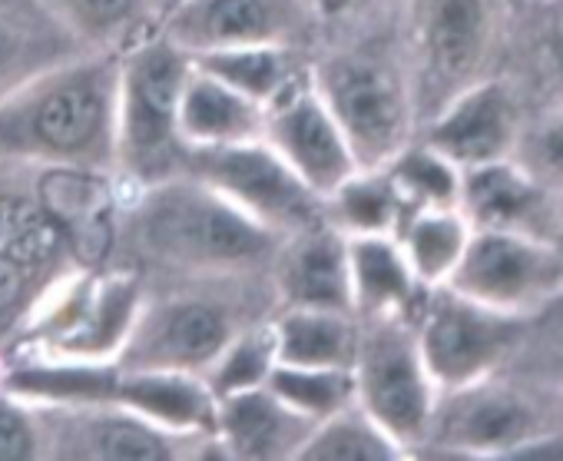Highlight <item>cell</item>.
Here are the masks:
<instances>
[{
    "label": "cell",
    "instance_id": "obj_1",
    "mask_svg": "<svg viewBox=\"0 0 563 461\" xmlns=\"http://www.w3.org/2000/svg\"><path fill=\"white\" fill-rule=\"evenodd\" d=\"M146 243L179 263H249L272 246V229L212 186L176 183L153 196L143 219Z\"/></svg>",
    "mask_w": 563,
    "mask_h": 461
},
{
    "label": "cell",
    "instance_id": "obj_2",
    "mask_svg": "<svg viewBox=\"0 0 563 461\" xmlns=\"http://www.w3.org/2000/svg\"><path fill=\"white\" fill-rule=\"evenodd\" d=\"M189 169L196 179L268 226L272 233L275 229L309 233L319 222L316 193L272 146H258L255 140L196 146Z\"/></svg>",
    "mask_w": 563,
    "mask_h": 461
},
{
    "label": "cell",
    "instance_id": "obj_3",
    "mask_svg": "<svg viewBox=\"0 0 563 461\" xmlns=\"http://www.w3.org/2000/svg\"><path fill=\"white\" fill-rule=\"evenodd\" d=\"M189 61L176 44H153L130 57L120 90L123 117V150L133 166L159 169L173 156L179 136L176 113Z\"/></svg>",
    "mask_w": 563,
    "mask_h": 461
},
{
    "label": "cell",
    "instance_id": "obj_4",
    "mask_svg": "<svg viewBox=\"0 0 563 461\" xmlns=\"http://www.w3.org/2000/svg\"><path fill=\"white\" fill-rule=\"evenodd\" d=\"M268 107L272 113L265 117V127L272 150L306 179L316 196L339 193L352 176V146L325 100L292 84Z\"/></svg>",
    "mask_w": 563,
    "mask_h": 461
},
{
    "label": "cell",
    "instance_id": "obj_5",
    "mask_svg": "<svg viewBox=\"0 0 563 461\" xmlns=\"http://www.w3.org/2000/svg\"><path fill=\"white\" fill-rule=\"evenodd\" d=\"M322 100L352 153L382 156L395 143L401 127V94L382 67L365 61H339L325 67Z\"/></svg>",
    "mask_w": 563,
    "mask_h": 461
},
{
    "label": "cell",
    "instance_id": "obj_6",
    "mask_svg": "<svg viewBox=\"0 0 563 461\" xmlns=\"http://www.w3.org/2000/svg\"><path fill=\"white\" fill-rule=\"evenodd\" d=\"M296 0H186L169 21V44L206 54L222 47L282 44Z\"/></svg>",
    "mask_w": 563,
    "mask_h": 461
},
{
    "label": "cell",
    "instance_id": "obj_7",
    "mask_svg": "<svg viewBox=\"0 0 563 461\" xmlns=\"http://www.w3.org/2000/svg\"><path fill=\"white\" fill-rule=\"evenodd\" d=\"M229 345V322L219 309L202 303H176L136 326L130 362L136 369H176L189 372Z\"/></svg>",
    "mask_w": 563,
    "mask_h": 461
},
{
    "label": "cell",
    "instance_id": "obj_8",
    "mask_svg": "<svg viewBox=\"0 0 563 461\" xmlns=\"http://www.w3.org/2000/svg\"><path fill=\"white\" fill-rule=\"evenodd\" d=\"M107 127V90L100 74L67 77L34 100L27 133L34 146L57 156L90 153Z\"/></svg>",
    "mask_w": 563,
    "mask_h": 461
},
{
    "label": "cell",
    "instance_id": "obj_9",
    "mask_svg": "<svg viewBox=\"0 0 563 461\" xmlns=\"http://www.w3.org/2000/svg\"><path fill=\"white\" fill-rule=\"evenodd\" d=\"M41 209L84 263H100L113 243V196L103 179L54 169L41 179Z\"/></svg>",
    "mask_w": 563,
    "mask_h": 461
},
{
    "label": "cell",
    "instance_id": "obj_10",
    "mask_svg": "<svg viewBox=\"0 0 563 461\" xmlns=\"http://www.w3.org/2000/svg\"><path fill=\"white\" fill-rule=\"evenodd\" d=\"M362 392L375 425L415 435L428 415V395L411 349L398 336H378L362 355Z\"/></svg>",
    "mask_w": 563,
    "mask_h": 461
},
{
    "label": "cell",
    "instance_id": "obj_11",
    "mask_svg": "<svg viewBox=\"0 0 563 461\" xmlns=\"http://www.w3.org/2000/svg\"><path fill=\"white\" fill-rule=\"evenodd\" d=\"M179 136L192 146H222V143H245L255 140L265 127L262 103L239 94L235 87L222 84L219 77L189 67L179 113H176Z\"/></svg>",
    "mask_w": 563,
    "mask_h": 461
},
{
    "label": "cell",
    "instance_id": "obj_12",
    "mask_svg": "<svg viewBox=\"0 0 563 461\" xmlns=\"http://www.w3.org/2000/svg\"><path fill=\"white\" fill-rule=\"evenodd\" d=\"M296 425H309L306 415L289 408L268 385L219 395L216 428L225 435V448L239 458H275L282 451H299Z\"/></svg>",
    "mask_w": 563,
    "mask_h": 461
},
{
    "label": "cell",
    "instance_id": "obj_13",
    "mask_svg": "<svg viewBox=\"0 0 563 461\" xmlns=\"http://www.w3.org/2000/svg\"><path fill=\"white\" fill-rule=\"evenodd\" d=\"M117 398L153 425L176 428H216V398L176 369H136L130 378H120Z\"/></svg>",
    "mask_w": 563,
    "mask_h": 461
},
{
    "label": "cell",
    "instance_id": "obj_14",
    "mask_svg": "<svg viewBox=\"0 0 563 461\" xmlns=\"http://www.w3.org/2000/svg\"><path fill=\"white\" fill-rule=\"evenodd\" d=\"M510 329L500 322H490L477 312L448 306L441 309L424 332V355L428 365L441 375V378H467L471 372H477L504 342H507Z\"/></svg>",
    "mask_w": 563,
    "mask_h": 461
},
{
    "label": "cell",
    "instance_id": "obj_15",
    "mask_svg": "<svg viewBox=\"0 0 563 461\" xmlns=\"http://www.w3.org/2000/svg\"><path fill=\"white\" fill-rule=\"evenodd\" d=\"M286 293L292 306L345 312L352 303L349 250L332 233L302 237L286 266Z\"/></svg>",
    "mask_w": 563,
    "mask_h": 461
},
{
    "label": "cell",
    "instance_id": "obj_16",
    "mask_svg": "<svg viewBox=\"0 0 563 461\" xmlns=\"http://www.w3.org/2000/svg\"><path fill=\"white\" fill-rule=\"evenodd\" d=\"M550 263L537 256L530 246L514 243L507 237H484L461 270V286L484 299H517L543 283Z\"/></svg>",
    "mask_w": 563,
    "mask_h": 461
},
{
    "label": "cell",
    "instance_id": "obj_17",
    "mask_svg": "<svg viewBox=\"0 0 563 461\" xmlns=\"http://www.w3.org/2000/svg\"><path fill=\"white\" fill-rule=\"evenodd\" d=\"M278 365L345 369L352 362V329L335 309L296 306L272 332Z\"/></svg>",
    "mask_w": 563,
    "mask_h": 461
},
{
    "label": "cell",
    "instance_id": "obj_18",
    "mask_svg": "<svg viewBox=\"0 0 563 461\" xmlns=\"http://www.w3.org/2000/svg\"><path fill=\"white\" fill-rule=\"evenodd\" d=\"M199 70L219 77L222 84L235 87L239 94L272 103L282 90L292 87V70H289V54L278 44H249V47H222V51H206L196 61Z\"/></svg>",
    "mask_w": 563,
    "mask_h": 461
},
{
    "label": "cell",
    "instance_id": "obj_19",
    "mask_svg": "<svg viewBox=\"0 0 563 461\" xmlns=\"http://www.w3.org/2000/svg\"><path fill=\"white\" fill-rule=\"evenodd\" d=\"M507 140L504 103L494 90L474 94L434 133V146L457 160H490Z\"/></svg>",
    "mask_w": 563,
    "mask_h": 461
},
{
    "label": "cell",
    "instance_id": "obj_20",
    "mask_svg": "<svg viewBox=\"0 0 563 461\" xmlns=\"http://www.w3.org/2000/svg\"><path fill=\"white\" fill-rule=\"evenodd\" d=\"M265 385L306 418H329L345 408L355 382L345 369L272 365Z\"/></svg>",
    "mask_w": 563,
    "mask_h": 461
},
{
    "label": "cell",
    "instance_id": "obj_21",
    "mask_svg": "<svg viewBox=\"0 0 563 461\" xmlns=\"http://www.w3.org/2000/svg\"><path fill=\"white\" fill-rule=\"evenodd\" d=\"M70 454L103 458V461H163L173 454L169 441L153 428V421L130 415H110L90 421V438L74 441Z\"/></svg>",
    "mask_w": 563,
    "mask_h": 461
},
{
    "label": "cell",
    "instance_id": "obj_22",
    "mask_svg": "<svg viewBox=\"0 0 563 461\" xmlns=\"http://www.w3.org/2000/svg\"><path fill=\"white\" fill-rule=\"evenodd\" d=\"M296 454L306 461H382L391 458V448L375 425L335 411L325 425L309 431Z\"/></svg>",
    "mask_w": 563,
    "mask_h": 461
},
{
    "label": "cell",
    "instance_id": "obj_23",
    "mask_svg": "<svg viewBox=\"0 0 563 461\" xmlns=\"http://www.w3.org/2000/svg\"><path fill=\"white\" fill-rule=\"evenodd\" d=\"M481 44V4L477 0H441L431 21V51L441 70L461 74Z\"/></svg>",
    "mask_w": 563,
    "mask_h": 461
},
{
    "label": "cell",
    "instance_id": "obj_24",
    "mask_svg": "<svg viewBox=\"0 0 563 461\" xmlns=\"http://www.w3.org/2000/svg\"><path fill=\"white\" fill-rule=\"evenodd\" d=\"M352 289L365 306H385L408 293V273L391 246L378 240H358L349 250Z\"/></svg>",
    "mask_w": 563,
    "mask_h": 461
},
{
    "label": "cell",
    "instance_id": "obj_25",
    "mask_svg": "<svg viewBox=\"0 0 563 461\" xmlns=\"http://www.w3.org/2000/svg\"><path fill=\"white\" fill-rule=\"evenodd\" d=\"M120 375L103 369H27L14 378V388L60 402H100L117 398Z\"/></svg>",
    "mask_w": 563,
    "mask_h": 461
},
{
    "label": "cell",
    "instance_id": "obj_26",
    "mask_svg": "<svg viewBox=\"0 0 563 461\" xmlns=\"http://www.w3.org/2000/svg\"><path fill=\"white\" fill-rule=\"evenodd\" d=\"M57 240L60 233L44 216V209H34L18 199H0V250L4 253H18L31 263H41Z\"/></svg>",
    "mask_w": 563,
    "mask_h": 461
},
{
    "label": "cell",
    "instance_id": "obj_27",
    "mask_svg": "<svg viewBox=\"0 0 563 461\" xmlns=\"http://www.w3.org/2000/svg\"><path fill=\"white\" fill-rule=\"evenodd\" d=\"M272 365H275L272 332L268 336H249V339H242L222 359V369L216 375V395H229V392H242V388L265 385Z\"/></svg>",
    "mask_w": 563,
    "mask_h": 461
},
{
    "label": "cell",
    "instance_id": "obj_28",
    "mask_svg": "<svg viewBox=\"0 0 563 461\" xmlns=\"http://www.w3.org/2000/svg\"><path fill=\"white\" fill-rule=\"evenodd\" d=\"M520 421H523V411L514 402L490 395V398L471 402L461 411L457 435L474 444H497V441H507L514 431H520Z\"/></svg>",
    "mask_w": 563,
    "mask_h": 461
},
{
    "label": "cell",
    "instance_id": "obj_29",
    "mask_svg": "<svg viewBox=\"0 0 563 461\" xmlns=\"http://www.w3.org/2000/svg\"><path fill=\"white\" fill-rule=\"evenodd\" d=\"M471 202L484 219H514L527 209L530 189L507 169H487L471 183Z\"/></svg>",
    "mask_w": 563,
    "mask_h": 461
},
{
    "label": "cell",
    "instance_id": "obj_30",
    "mask_svg": "<svg viewBox=\"0 0 563 461\" xmlns=\"http://www.w3.org/2000/svg\"><path fill=\"white\" fill-rule=\"evenodd\" d=\"M461 250V229L451 219H421L411 229V253L424 276H438Z\"/></svg>",
    "mask_w": 563,
    "mask_h": 461
},
{
    "label": "cell",
    "instance_id": "obj_31",
    "mask_svg": "<svg viewBox=\"0 0 563 461\" xmlns=\"http://www.w3.org/2000/svg\"><path fill=\"white\" fill-rule=\"evenodd\" d=\"M339 202L345 219L358 229H382L391 219V193L382 183H345Z\"/></svg>",
    "mask_w": 563,
    "mask_h": 461
},
{
    "label": "cell",
    "instance_id": "obj_32",
    "mask_svg": "<svg viewBox=\"0 0 563 461\" xmlns=\"http://www.w3.org/2000/svg\"><path fill=\"white\" fill-rule=\"evenodd\" d=\"M37 428L8 398H0V461H31L37 454Z\"/></svg>",
    "mask_w": 563,
    "mask_h": 461
},
{
    "label": "cell",
    "instance_id": "obj_33",
    "mask_svg": "<svg viewBox=\"0 0 563 461\" xmlns=\"http://www.w3.org/2000/svg\"><path fill=\"white\" fill-rule=\"evenodd\" d=\"M398 176H401L408 186H415L418 193H428V196H434V199H448V196H451V186H454L448 166H444L441 160H434V156H424V153L408 156V160L401 163Z\"/></svg>",
    "mask_w": 563,
    "mask_h": 461
},
{
    "label": "cell",
    "instance_id": "obj_34",
    "mask_svg": "<svg viewBox=\"0 0 563 461\" xmlns=\"http://www.w3.org/2000/svg\"><path fill=\"white\" fill-rule=\"evenodd\" d=\"M34 266L37 263L24 260L18 253H4V250H0V316H4L8 309H14L21 303Z\"/></svg>",
    "mask_w": 563,
    "mask_h": 461
},
{
    "label": "cell",
    "instance_id": "obj_35",
    "mask_svg": "<svg viewBox=\"0 0 563 461\" xmlns=\"http://www.w3.org/2000/svg\"><path fill=\"white\" fill-rule=\"evenodd\" d=\"M133 4H136V0H74L80 21L84 24H93V28H113V24H120L133 11Z\"/></svg>",
    "mask_w": 563,
    "mask_h": 461
},
{
    "label": "cell",
    "instance_id": "obj_36",
    "mask_svg": "<svg viewBox=\"0 0 563 461\" xmlns=\"http://www.w3.org/2000/svg\"><path fill=\"white\" fill-rule=\"evenodd\" d=\"M547 156H550V163L563 173V123L547 136Z\"/></svg>",
    "mask_w": 563,
    "mask_h": 461
},
{
    "label": "cell",
    "instance_id": "obj_37",
    "mask_svg": "<svg viewBox=\"0 0 563 461\" xmlns=\"http://www.w3.org/2000/svg\"><path fill=\"white\" fill-rule=\"evenodd\" d=\"M4 47H8V37H4V31H0V57H4Z\"/></svg>",
    "mask_w": 563,
    "mask_h": 461
},
{
    "label": "cell",
    "instance_id": "obj_38",
    "mask_svg": "<svg viewBox=\"0 0 563 461\" xmlns=\"http://www.w3.org/2000/svg\"><path fill=\"white\" fill-rule=\"evenodd\" d=\"M556 57H560V70H563V47H560V54H556Z\"/></svg>",
    "mask_w": 563,
    "mask_h": 461
}]
</instances>
